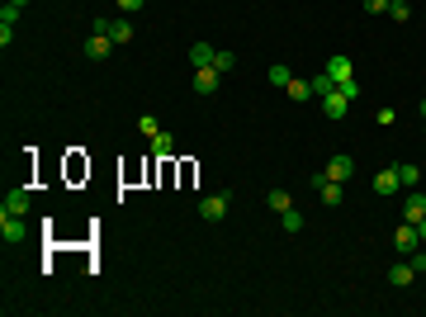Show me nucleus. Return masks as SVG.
Listing matches in <instances>:
<instances>
[{"label":"nucleus","mask_w":426,"mask_h":317,"mask_svg":"<svg viewBox=\"0 0 426 317\" xmlns=\"http://www.w3.org/2000/svg\"><path fill=\"white\" fill-rule=\"evenodd\" d=\"M360 5H365L370 14H383V10H388V0H360Z\"/></svg>","instance_id":"cd10ccee"},{"label":"nucleus","mask_w":426,"mask_h":317,"mask_svg":"<svg viewBox=\"0 0 426 317\" xmlns=\"http://www.w3.org/2000/svg\"><path fill=\"white\" fill-rule=\"evenodd\" d=\"M289 80H294V72H289L284 62H275V67H270V85H275V90H289Z\"/></svg>","instance_id":"f3484780"},{"label":"nucleus","mask_w":426,"mask_h":317,"mask_svg":"<svg viewBox=\"0 0 426 317\" xmlns=\"http://www.w3.org/2000/svg\"><path fill=\"white\" fill-rule=\"evenodd\" d=\"M398 180H403V185H417V180H422V171H417L412 161H403V166H398Z\"/></svg>","instance_id":"5701e85b"},{"label":"nucleus","mask_w":426,"mask_h":317,"mask_svg":"<svg viewBox=\"0 0 426 317\" xmlns=\"http://www.w3.org/2000/svg\"><path fill=\"white\" fill-rule=\"evenodd\" d=\"M422 218H426V195L412 190V195L403 199V223H422Z\"/></svg>","instance_id":"6e6552de"},{"label":"nucleus","mask_w":426,"mask_h":317,"mask_svg":"<svg viewBox=\"0 0 426 317\" xmlns=\"http://www.w3.org/2000/svg\"><path fill=\"white\" fill-rule=\"evenodd\" d=\"M332 90H337V80L327 76V72H322V76H313V95H317V100H322V95H332Z\"/></svg>","instance_id":"4be33fe9"},{"label":"nucleus","mask_w":426,"mask_h":317,"mask_svg":"<svg viewBox=\"0 0 426 317\" xmlns=\"http://www.w3.org/2000/svg\"><path fill=\"white\" fill-rule=\"evenodd\" d=\"M322 72H327V76L337 80V85H341V80H350V57H346V52H332Z\"/></svg>","instance_id":"9b49d317"},{"label":"nucleus","mask_w":426,"mask_h":317,"mask_svg":"<svg viewBox=\"0 0 426 317\" xmlns=\"http://www.w3.org/2000/svg\"><path fill=\"white\" fill-rule=\"evenodd\" d=\"M350 105H355V95H346V90H332V95H322V114H327V119H346V109H350Z\"/></svg>","instance_id":"7ed1b4c3"},{"label":"nucleus","mask_w":426,"mask_h":317,"mask_svg":"<svg viewBox=\"0 0 426 317\" xmlns=\"http://www.w3.org/2000/svg\"><path fill=\"white\" fill-rule=\"evenodd\" d=\"M280 223H284V232H303V213H298V208H284Z\"/></svg>","instance_id":"aec40b11"},{"label":"nucleus","mask_w":426,"mask_h":317,"mask_svg":"<svg viewBox=\"0 0 426 317\" xmlns=\"http://www.w3.org/2000/svg\"><path fill=\"white\" fill-rule=\"evenodd\" d=\"M24 237H29V223H24L19 213H0V241H5V246H19Z\"/></svg>","instance_id":"f257e3e1"},{"label":"nucleus","mask_w":426,"mask_h":317,"mask_svg":"<svg viewBox=\"0 0 426 317\" xmlns=\"http://www.w3.org/2000/svg\"><path fill=\"white\" fill-rule=\"evenodd\" d=\"M422 123H426V119H422Z\"/></svg>","instance_id":"2f4dec72"},{"label":"nucleus","mask_w":426,"mask_h":317,"mask_svg":"<svg viewBox=\"0 0 426 317\" xmlns=\"http://www.w3.org/2000/svg\"><path fill=\"white\" fill-rule=\"evenodd\" d=\"M412 279H417V270H412V261H407V256H403L398 265H388V284H393V289H407Z\"/></svg>","instance_id":"9d476101"},{"label":"nucleus","mask_w":426,"mask_h":317,"mask_svg":"<svg viewBox=\"0 0 426 317\" xmlns=\"http://www.w3.org/2000/svg\"><path fill=\"white\" fill-rule=\"evenodd\" d=\"M5 5H14V10H24V5H29V0H5Z\"/></svg>","instance_id":"c756f323"},{"label":"nucleus","mask_w":426,"mask_h":317,"mask_svg":"<svg viewBox=\"0 0 426 317\" xmlns=\"http://www.w3.org/2000/svg\"><path fill=\"white\" fill-rule=\"evenodd\" d=\"M393 246H398V256H412V251L422 246V237H417V223H403V228L393 232Z\"/></svg>","instance_id":"39448f33"},{"label":"nucleus","mask_w":426,"mask_h":317,"mask_svg":"<svg viewBox=\"0 0 426 317\" xmlns=\"http://www.w3.org/2000/svg\"><path fill=\"white\" fill-rule=\"evenodd\" d=\"M109 39H114V43H133V19H128V14L109 19Z\"/></svg>","instance_id":"4468645a"},{"label":"nucleus","mask_w":426,"mask_h":317,"mask_svg":"<svg viewBox=\"0 0 426 317\" xmlns=\"http://www.w3.org/2000/svg\"><path fill=\"white\" fill-rule=\"evenodd\" d=\"M284 95H289V100H294V105H303V100H317V95H313V80H289V90H284Z\"/></svg>","instance_id":"2eb2a0df"},{"label":"nucleus","mask_w":426,"mask_h":317,"mask_svg":"<svg viewBox=\"0 0 426 317\" xmlns=\"http://www.w3.org/2000/svg\"><path fill=\"white\" fill-rule=\"evenodd\" d=\"M398 190H403V180H398V166H383L379 175H374V195H398Z\"/></svg>","instance_id":"0eeeda50"},{"label":"nucleus","mask_w":426,"mask_h":317,"mask_svg":"<svg viewBox=\"0 0 426 317\" xmlns=\"http://www.w3.org/2000/svg\"><path fill=\"white\" fill-rule=\"evenodd\" d=\"M388 14H393L398 24H407V19H412V5H407V0H388Z\"/></svg>","instance_id":"412c9836"},{"label":"nucleus","mask_w":426,"mask_h":317,"mask_svg":"<svg viewBox=\"0 0 426 317\" xmlns=\"http://www.w3.org/2000/svg\"><path fill=\"white\" fill-rule=\"evenodd\" d=\"M313 190L322 195V204H332V208H337L341 195H346V185H337V180L327 175V171H313Z\"/></svg>","instance_id":"f03ea898"},{"label":"nucleus","mask_w":426,"mask_h":317,"mask_svg":"<svg viewBox=\"0 0 426 317\" xmlns=\"http://www.w3.org/2000/svg\"><path fill=\"white\" fill-rule=\"evenodd\" d=\"M422 119H426V100H422Z\"/></svg>","instance_id":"7c9ffc66"},{"label":"nucleus","mask_w":426,"mask_h":317,"mask_svg":"<svg viewBox=\"0 0 426 317\" xmlns=\"http://www.w3.org/2000/svg\"><path fill=\"white\" fill-rule=\"evenodd\" d=\"M218 80H223V72H213V67H194V95H213Z\"/></svg>","instance_id":"1a4fd4ad"},{"label":"nucleus","mask_w":426,"mask_h":317,"mask_svg":"<svg viewBox=\"0 0 426 317\" xmlns=\"http://www.w3.org/2000/svg\"><path fill=\"white\" fill-rule=\"evenodd\" d=\"M109 47H114L109 34H95V39H85V57H90V62H104V57H109Z\"/></svg>","instance_id":"f8f14e48"},{"label":"nucleus","mask_w":426,"mask_h":317,"mask_svg":"<svg viewBox=\"0 0 426 317\" xmlns=\"http://www.w3.org/2000/svg\"><path fill=\"white\" fill-rule=\"evenodd\" d=\"M213 57H218V47H209V43H194L190 47V62L194 67H213Z\"/></svg>","instance_id":"dca6fc26"},{"label":"nucleus","mask_w":426,"mask_h":317,"mask_svg":"<svg viewBox=\"0 0 426 317\" xmlns=\"http://www.w3.org/2000/svg\"><path fill=\"white\" fill-rule=\"evenodd\" d=\"M417 237H422V246H426V218H422V223H417Z\"/></svg>","instance_id":"c85d7f7f"},{"label":"nucleus","mask_w":426,"mask_h":317,"mask_svg":"<svg viewBox=\"0 0 426 317\" xmlns=\"http://www.w3.org/2000/svg\"><path fill=\"white\" fill-rule=\"evenodd\" d=\"M152 152H157V157H170V152H175V138H170V133H157V138H152Z\"/></svg>","instance_id":"6ab92c4d"},{"label":"nucleus","mask_w":426,"mask_h":317,"mask_svg":"<svg viewBox=\"0 0 426 317\" xmlns=\"http://www.w3.org/2000/svg\"><path fill=\"white\" fill-rule=\"evenodd\" d=\"M114 5H119V14H133V10H142L147 0H114Z\"/></svg>","instance_id":"bb28decb"},{"label":"nucleus","mask_w":426,"mask_h":317,"mask_svg":"<svg viewBox=\"0 0 426 317\" xmlns=\"http://www.w3.org/2000/svg\"><path fill=\"white\" fill-rule=\"evenodd\" d=\"M232 67H237V57H232V52H218V57H213V72H223V76H227Z\"/></svg>","instance_id":"b1692460"},{"label":"nucleus","mask_w":426,"mask_h":317,"mask_svg":"<svg viewBox=\"0 0 426 317\" xmlns=\"http://www.w3.org/2000/svg\"><path fill=\"white\" fill-rule=\"evenodd\" d=\"M227 199H232V195H209V199H199V218H204V223H223V218H227Z\"/></svg>","instance_id":"20e7f679"},{"label":"nucleus","mask_w":426,"mask_h":317,"mask_svg":"<svg viewBox=\"0 0 426 317\" xmlns=\"http://www.w3.org/2000/svg\"><path fill=\"white\" fill-rule=\"evenodd\" d=\"M407 261H412V270H417V275H426V251H422V246H417V251H412Z\"/></svg>","instance_id":"a878e982"},{"label":"nucleus","mask_w":426,"mask_h":317,"mask_svg":"<svg viewBox=\"0 0 426 317\" xmlns=\"http://www.w3.org/2000/svg\"><path fill=\"white\" fill-rule=\"evenodd\" d=\"M327 175H332L337 185H346V180L355 175V157H346V152H337V157L327 161Z\"/></svg>","instance_id":"423d86ee"},{"label":"nucleus","mask_w":426,"mask_h":317,"mask_svg":"<svg viewBox=\"0 0 426 317\" xmlns=\"http://www.w3.org/2000/svg\"><path fill=\"white\" fill-rule=\"evenodd\" d=\"M265 208H270V213H284V208H294V199L284 195V190H270V195H265Z\"/></svg>","instance_id":"a211bd4d"},{"label":"nucleus","mask_w":426,"mask_h":317,"mask_svg":"<svg viewBox=\"0 0 426 317\" xmlns=\"http://www.w3.org/2000/svg\"><path fill=\"white\" fill-rule=\"evenodd\" d=\"M137 128H142V138H157V133H161V128H157V119H152V114H142V119H137Z\"/></svg>","instance_id":"393cba45"},{"label":"nucleus","mask_w":426,"mask_h":317,"mask_svg":"<svg viewBox=\"0 0 426 317\" xmlns=\"http://www.w3.org/2000/svg\"><path fill=\"white\" fill-rule=\"evenodd\" d=\"M0 213H19V218H24V213H29V190H10L5 204H0Z\"/></svg>","instance_id":"ddd939ff"}]
</instances>
